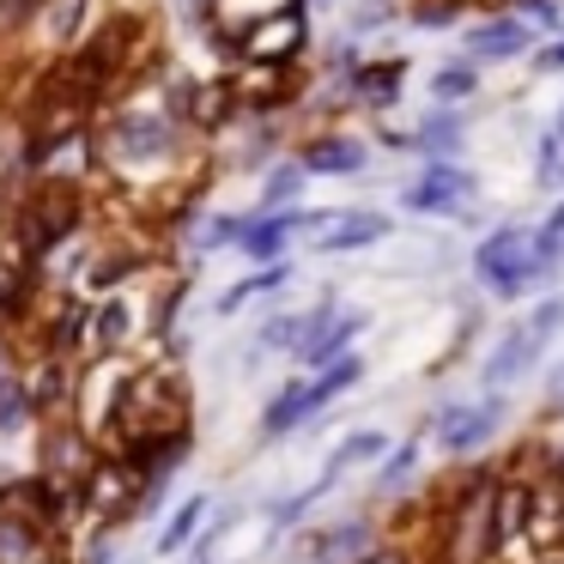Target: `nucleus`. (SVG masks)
Segmentation results:
<instances>
[{"mask_svg": "<svg viewBox=\"0 0 564 564\" xmlns=\"http://www.w3.org/2000/svg\"><path fill=\"white\" fill-rule=\"evenodd\" d=\"M528 67H534L540 79H552V74H564V37H546L534 55H528Z\"/></svg>", "mask_w": 564, "mask_h": 564, "instance_id": "obj_35", "label": "nucleus"}, {"mask_svg": "<svg viewBox=\"0 0 564 564\" xmlns=\"http://www.w3.org/2000/svg\"><path fill=\"white\" fill-rule=\"evenodd\" d=\"M419 479H425V437H394V449L370 467V486H365V510H382V503H406L419 498Z\"/></svg>", "mask_w": 564, "mask_h": 564, "instance_id": "obj_16", "label": "nucleus"}, {"mask_svg": "<svg viewBox=\"0 0 564 564\" xmlns=\"http://www.w3.org/2000/svg\"><path fill=\"white\" fill-rule=\"evenodd\" d=\"M479 86H486V79H479V67L467 62V55L443 62L437 74L425 79V91H431V104H437V110H455V104H474V98H479Z\"/></svg>", "mask_w": 564, "mask_h": 564, "instance_id": "obj_27", "label": "nucleus"}, {"mask_svg": "<svg viewBox=\"0 0 564 564\" xmlns=\"http://www.w3.org/2000/svg\"><path fill=\"white\" fill-rule=\"evenodd\" d=\"M382 534H389V528H382V516H370V510L328 516L322 528H310V534L297 540V564H358V558L377 552Z\"/></svg>", "mask_w": 564, "mask_h": 564, "instance_id": "obj_12", "label": "nucleus"}, {"mask_svg": "<svg viewBox=\"0 0 564 564\" xmlns=\"http://www.w3.org/2000/svg\"><path fill=\"white\" fill-rule=\"evenodd\" d=\"M50 546H55V540L43 534L37 522H25V516H13V510H0V564H37Z\"/></svg>", "mask_w": 564, "mask_h": 564, "instance_id": "obj_29", "label": "nucleus"}, {"mask_svg": "<svg viewBox=\"0 0 564 564\" xmlns=\"http://www.w3.org/2000/svg\"><path fill=\"white\" fill-rule=\"evenodd\" d=\"M552 413H564V365L546 377V419H552Z\"/></svg>", "mask_w": 564, "mask_h": 564, "instance_id": "obj_37", "label": "nucleus"}, {"mask_svg": "<svg viewBox=\"0 0 564 564\" xmlns=\"http://www.w3.org/2000/svg\"><path fill=\"white\" fill-rule=\"evenodd\" d=\"M176 140H183V128H176L164 110H152V104H122V110L98 128V152H104V164H116V171L164 164L176 152Z\"/></svg>", "mask_w": 564, "mask_h": 564, "instance_id": "obj_7", "label": "nucleus"}, {"mask_svg": "<svg viewBox=\"0 0 564 564\" xmlns=\"http://www.w3.org/2000/svg\"><path fill=\"white\" fill-rule=\"evenodd\" d=\"M540 31L528 25L522 13H491V19H479V25H467L462 31V55L474 67H491V62H522V55H534L540 50Z\"/></svg>", "mask_w": 564, "mask_h": 564, "instance_id": "obj_14", "label": "nucleus"}, {"mask_svg": "<svg viewBox=\"0 0 564 564\" xmlns=\"http://www.w3.org/2000/svg\"><path fill=\"white\" fill-rule=\"evenodd\" d=\"M292 285H297L292 256H285V261H268V268H256V273H243V280L225 285V292L213 297V316L231 322V316H243L249 304H261V297H280V292H292Z\"/></svg>", "mask_w": 564, "mask_h": 564, "instance_id": "obj_21", "label": "nucleus"}, {"mask_svg": "<svg viewBox=\"0 0 564 564\" xmlns=\"http://www.w3.org/2000/svg\"><path fill=\"white\" fill-rule=\"evenodd\" d=\"M479 200V183L462 159H431L419 164V176L401 188V207L419 213V219H462Z\"/></svg>", "mask_w": 564, "mask_h": 564, "instance_id": "obj_10", "label": "nucleus"}, {"mask_svg": "<svg viewBox=\"0 0 564 564\" xmlns=\"http://www.w3.org/2000/svg\"><path fill=\"white\" fill-rule=\"evenodd\" d=\"M243 231H249V213H213L207 231H200L195 243L207 249V256L213 249H243Z\"/></svg>", "mask_w": 564, "mask_h": 564, "instance_id": "obj_32", "label": "nucleus"}, {"mask_svg": "<svg viewBox=\"0 0 564 564\" xmlns=\"http://www.w3.org/2000/svg\"><path fill=\"white\" fill-rule=\"evenodd\" d=\"M389 449H394V437H389L382 425H358V431H346V437L328 449V462H322V474H334V479L346 486L352 474H365V467H377Z\"/></svg>", "mask_w": 564, "mask_h": 564, "instance_id": "obj_23", "label": "nucleus"}, {"mask_svg": "<svg viewBox=\"0 0 564 564\" xmlns=\"http://www.w3.org/2000/svg\"><path fill=\"white\" fill-rule=\"evenodd\" d=\"M316 7H340V0H316Z\"/></svg>", "mask_w": 564, "mask_h": 564, "instance_id": "obj_40", "label": "nucleus"}, {"mask_svg": "<svg viewBox=\"0 0 564 564\" xmlns=\"http://www.w3.org/2000/svg\"><path fill=\"white\" fill-rule=\"evenodd\" d=\"M310 171L297 159H280L268 164V176H261V213H280V207H297V195H304Z\"/></svg>", "mask_w": 564, "mask_h": 564, "instance_id": "obj_30", "label": "nucleus"}, {"mask_svg": "<svg viewBox=\"0 0 564 564\" xmlns=\"http://www.w3.org/2000/svg\"><path fill=\"white\" fill-rule=\"evenodd\" d=\"M558 334H564V297H558V292L534 297V304H528L522 316H516L510 328L491 340V352L479 358V394H510V389H522V382L540 370V358L558 346Z\"/></svg>", "mask_w": 564, "mask_h": 564, "instance_id": "obj_4", "label": "nucleus"}, {"mask_svg": "<svg viewBox=\"0 0 564 564\" xmlns=\"http://www.w3.org/2000/svg\"><path fill=\"white\" fill-rule=\"evenodd\" d=\"M147 268H152L147 249H128V243L98 249V261H91V273H86V297H110V292H122V285H134Z\"/></svg>", "mask_w": 564, "mask_h": 564, "instance_id": "obj_24", "label": "nucleus"}, {"mask_svg": "<svg viewBox=\"0 0 564 564\" xmlns=\"http://www.w3.org/2000/svg\"><path fill=\"white\" fill-rule=\"evenodd\" d=\"M297 164H304L310 176H358L370 164V140L322 128V134H310L304 147H297Z\"/></svg>", "mask_w": 564, "mask_h": 564, "instance_id": "obj_20", "label": "nucleus"}, {"mask_svg": "<svg viewBox=\"0 0 564 564\" xmlns=\"http://www.w3.org/2000/svg\"><path fill=\"white\" fill-rule=\"evenodd\" d=\"M358 564H425V552H419L413 540L382 534V540H377V552H370V558H358Z\"/></svg>", "mask_w": 564, "mask_h": 564, "instance_id": "obj_34", "label": "nucleus"}, {"mask_svg": "<svg viewBox=\"0 0 564 564\" xmlns=\"http://www.w3.org/2000/svg\"><path fill=\"white\" fill-rule=\"evenodd\" d=\"M176 431H195V389H188V370L176 365H134L116 419L104 431V455L122 449L140 437H176Z\"/></svg>", "mask_w": 564, "mask_h": 564, "instance_id": "obj_2", "label": "nucleus"}, {"mask_svg": "<svg viewBox=\"0 0 564 564\" xmlns=\"http://www.w3.org/2000/svg\"><path fill=\"white\" fill-rule=\"evenodd\" d=\"M91 316H98V304H91L86 292H55L50 304L37 310V322H31V352H50V358H67V365H86L91 358Z\"/></svg>", "mask_w": 564, "mask_h": 564, "instance_id": "obj_8", "label": "nucleus"}, {"mask_svg": "<svg viewBox=\"0 0 564 564\" xmlns=\"http://www.w3.org/2000/svg\"><path fill=\"white\" fill-rule=\"evenodd\" d=\"M462 7H498V13H510L516 0H462Z\"/></svg>", "mask_w": 564, "mask_h": 564, "instance_id": "obj_39", "label": "nucleus"}, {"mask_svg": "<svg viewBox=\"0 0 564 564\" xmlns=\"http://www.w3.org/2000/svg\"><path fill=\"white\" fill-rule=\"evenodd\" d=\"M79 231H86V188H74V183H31L13 200V225H7V237L37 268H50V256L67 249Z\"/></svg>", "mask_w": 564, "mask_h": 564, "instance_id": "obj_6", "label": "nucleus"}, {"mask_svg": "<svg viewBox=\"0 0 564 564\" xmlns=\"http://www.w3.org/2000/svg\"><path fill=\"white\" fill-rule=\"evenodd\" d=\"M37 564H74V546H50V552H43Z\"/></svg>", "mask_w": 564, "mask_h": 564, "instance_id": "obj_38", "label": "nucleus"}, {"mask_svg": "<svg viewBox=\"0 0 564 564\" xmlns=\"http://www.w3.org/2000/svg\"><path fill=\"white\" fill-rule=\"evenodd\" d=\"M104 467V443L91 425L79 419H55V425H37V474L55 479V486H86Z\"/></svg>", "mask_w": 564, "mask_h": 564, "instance_id": "obj_9", "label": "nucleus"}, {"mask_svg": "<svg viewBox=\"0 0 564 564\" xmlns=\"http://www.w3.org/2000/svg\"><path fill=\"white\" fill-rule=\"evenodd\" d=\"M310 213L297 207H280V213H249V231H243V249L237 256H249L256 268H268V261H285L292 256V243L304 237Z\"/></svg>", "mask_w": 564, "mask_h": 564, "instance_id": "obj_19", "label": "nucleus"}, {"mask_svg": "<svg viewBox=\"0 0 564 564\" xmlns=\"http://www.w3.org/2000/svg\"><path fill=\"white\" fill-rule=\"evenodd\" d=\"M346 79H352V104H365V110H389V104L401 98L406 62H401V55H382V62H358Z\"/></svg>", "mask_w": 564, "mask_h": 564, "instance_id": "obj_25", "label": "nucleus"}, {"mask_svg": "<svg viewBox=\"0 0 564 564\" xmlns=\"http://www.w3.org/2000/svg\"><path fill=\"white\" fill-rule=\"evenodd\" d=\"M546 479H552V486H564V437L546 443Z\"/></svg>", "mask_w": 564, "mask_h": 564, "instance_id": "obj_36", "label": "nucleus"}, {"mask_svg": "<svg viewBox=\"0 0 564 564\" xmlns=\"http://www.w3.org/2000/svg\"><path fill=\"white\" fill-rule=\"evenodd\" d=\"M498 462H467L425 498V564H498Z\"/></svg>", "mask_w": 564, "mask_h": 564, "instance_id": "obj_1", "label": "nucleus"}, {"mask_svg": "<svg viewBox=\"0 0 564 564\" xmlns=\"http://www.w3.org/2000/svg\"><path fill=\"white\" fill-rule=\"evenodd\" d=\"M462 13H467L462 0H413V13L406 19H413L419 31H443V25H455Z\"/></svg>", "mask_w": 564, "mask_h": 564, "instance_id": "obj_33", "label": "nucleus"}, {"mask_svg": "<svg viewBox=\"0 0 564 564\" xmlns=\"http://www.w3.org/2000/svg\"><path fill=\"white\" fill-rule=\"evenodd\" d=\"M322 413H328V406L316 401V382H310V370H297V377H285L280 389L261 401L256 437H261V443H285V437H297L304 425H316Z\"/></svg>", "mask_w": 564, "mask_h": 564, "instance_id": "obj_15", "label": "nucleus"}, {"mask_svg": "<svg viewBox=\"0 0 564 564\" xmlns=\"http://www.w3.org/2000/svg\"><path fill=\"white\" fill-rule=\"evenodd\" d=\"M13 437H37V401L25 377H0V443Z\"/></svg>", "mask_w": 564, "mask_h": 564, "instance_id": "obj_28", "label": "nucleus"}, {"mask_svg": "<svg viewBox=\"0 0 564 564\" xmlns=\"http://www.w3.org/2000/svg\"><path fill=\"white\" fill-rule=\"evenodd\" d=\"M86 7H91V0H50V7H43V19H37V31H50L55 50L74 55L79 50V25H86Z\"/></svg>", "mask_w": 564, "mask_h": 564, "instance_id": "obj_31", "label": "nucleus"}, {"mask_svg": "<svg viewBox=\"0 0 564 564\" xmlns=\"http://www.w3.org/2000/svg\"><path fill=\"white\" fill-rule=\"evenodd\" d=\"M213 510H219V498H213V491H188V498H176L171 510L159 516V534H152V558H188V552H195V540L207 534Z\"/></svg>", "mask_w": 564, "mask_h": 564, "instance_id": "obj_18", "label": "nucleus"}, {"mask_svg": "<svg viewBox=\"0 0 564 564\" xmlns=\"http://www.w3.org/2000/svg\"><path fill=\"white\" fill-rule=\"evenodd\" d=\"M467 268H474V280L486 285L498 304H522V297L546 292L558 273L540 261V243H534V225H498V231H486L474 243V256H467Z\"/></svg>", "mask_w": 564, "mask_h": 564, "instance_id": "obj_5", "label": "nucleus"}, {"mask_svg": "<svg viewBox=\"0 0 564 564\" xmlns=\"http://www.w3.org/2000/svg\"><path fill=\"white\" fill-rule=\"evenodd\" d=\"M510 413L516 401L510 394H443L419 413L413 437H425L443 462H486V449L510 431Z\"/></svg>", "mask_w": 564, "mask_h": 564, "instance_id": "obj_3", "label": "nucleus"}, {"mask_svg": "<svg viewBox=\"0 0 564 564\" xmlns=\"http://www.w3.org/2000/svg\"><path fill=\"white\" fill-rule=\"evenodd\" d=\"M389 231H394L389 213H377V207H340V213H310L304 243L316 249V256H358V249L382 243Z\"/></svg>", "mask_w": 564, "mask_h": 564, "instance_id": "obj_13", "label": "nucleus"}, {"mask_svg": "<svg viewBox=\"0 0 564 564\" xmlns=\"http://www.w3.org/2000/svg\"><path fill=\"white\" fill-rule=\"evenodd\" d=\"M365 328H370V310H352V304H340L334 292H322L316 304H310V334H304V346H297L292 365H304V370L334 365V358L358 352Z\"/></svg>", "mask_w": 564, "mask_h": 564, "instance_id": "obj_11", "label": "nucleus"}, {"mask_svg": "<svg viewBox=\"0 0 564 564\" xmlns=\"http://www.w3.org/2000/svg\"><path fill=\"white\" fill-rule=\"evenodd\" d=\"M31 401H37V425H55V419H79V365L50 352H31Z\"/></svg>", "mask_w": 564, "mask_h": 564, "instance_id": "obj_17", "label": "nucleus"}, {"mask_svg": "<svg viewBox=\"0 0 564 564\" xmlns=\"http://www.w3.org/2000/svg\"><path fill=\"white\" fill-rule=\"evenodd\" d=\"M98 304V316H91V358L98 352H128V346L140 340V322H147V310L134 304L128 292H110V297H91Z\"/></svg>", "mask_w": 564, "mask_h": 564, "instance_id": "obj_22", "label": "nucleus"}, {"mask_svg": "<svg viewBox=\"0 0 564 564\" xmlns=\"http://www.w3.org/2000/svg\"><path fill=\"white\" fill-rule=\"evenodd\" d=\"M0 207H7V183H0Z\"/></svg>", "mask_w": 564, "mask_h": 564, "instance_id": "obj_41", "label": "nucleus"}, {"mask_svg": "<svg viewBox=\"0 0 564 564\" xmlns=\"http://www.w3.org/2000/svg\"><path fill=\"white\" fill-rule=\"evenodd\" d=\"M413 152H419V164L462 159V152H467V116L462 110H431L425 122L413 128Z\"/></svg>", "mask_w": 564, "mask_h": 564, "instance_id": "obj_26", "label": "nucleus"}]
</instances>
